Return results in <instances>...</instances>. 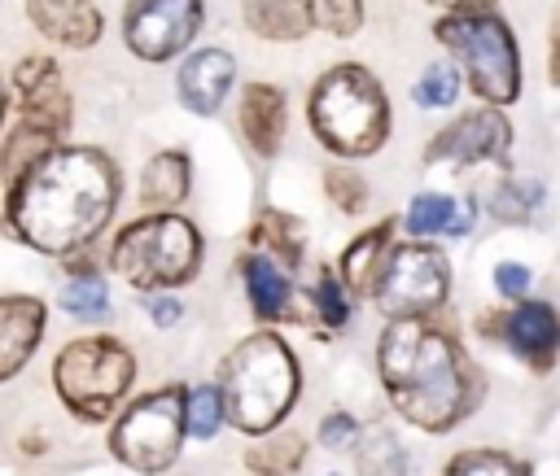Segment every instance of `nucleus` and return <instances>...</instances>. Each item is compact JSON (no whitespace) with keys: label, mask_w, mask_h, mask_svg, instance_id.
Here are the masks:
<instances>
[{"label":"nucleus","mask_w":560,"mask_h":476,"mask_svg":"<svg viewBox=\"0 0 560 476\" xmlns=\"http://www.w3.org/2000/svg\"><path fill=\"white\" fill-rule=\"evenodd\" d=\"M302 306H306V328H315L319 336H337L354 323L359 297L346 288V279L337 275L332 262H319L315 275L302 284Z\"/></svg>","instance_id":"nucleus-22"},{"label":"nucleus","mask_w":560,"mask_h":476,"mask_svg":"<svg viewBox=\"0 0 560 476\" xmlns=\"http://www.w3.org/2000/svg\"><path fill=\"white\" fill-rule=\"evenodd\" d=\"M66 275L57 284V310L79 323V328H105L109 314H114V284H109V271L105 262L96 266V253H79L70 262H61Z\"/></svg>","instance_id":"nucleus-19"},{"label":"nucleus","mask_w":560,"mask_h":476,"mask_svg":"<svg viewBox=\"0 0 560 476\" xmlns=\"http://www.w3.org/2000/svg\"><path fill=\"white\" fill-rule=\"evenodd\" d=\"M31 31L61 48V52H88L105 35V9L96 0H22Z\"/></svg>","instance_id":"nucleus-18"},{"label":"nucleus","mask_w":560,"mask_h":476,"mask_svg":"<svg viewBox=\"0 0 560 476\" xmlns=\"http://www.w3.org/2000/svg\"><path fill=\"white\" fill-rule=\"evenodd\" d=\"M534 284H538V275H534V266L521 262V258H499V262L490 266V288H494L499 306H516V301L534 297Z\"/></svg>","instance_id":"nucleus-34"},{"label":"nucleus","mask_w":560,"mask_h":476,"mask_svg":"<svg viewBox=\"0 0 560 476\" xmlns=\"http://www.w3.org/2000/svg\"><path fill=\"white\" fill-rule=\"evenodd\" d=\"M547 210V183L529 175H499L486 192V214L503 227H534Z\"/></svg>","instance_id":"nucleus-24"},{"label":"nucleus","mask_w":560,"mask_h":476,"mask_svg":"<svg viewBox=\"0 0 560 476\" xmlns=\"http://www.w3.org/2000/svg\"><path fill=\"white\" fill-rule=\"evenodd\" d=\"M184 397H188V384L179 380L127 397V406L109 419V432H105L109 459L136 476H166L179 463L188 441Z\"/></svg>","instance_id":"nucleus-9"},{"label":"nucleus","mask_w":560,"mask_h":476,"mask_svg":"<svg viewBox=\"0 0 560 476\" xmlns=\"http://www.w3.org/2000/svg\"><path fill=\"white\" fill-rule=\"evenodd\" d=\"M232 266H236L241 297H245V306H249V314H254L258 328H293V323H306L298 271L280 266L276 258H267L258 249H241Z\"/></svg>","instance_id":"nucleus-14"},{"label":"nucleus","mask_w":560,"mask_h":476,"mask_svg":"<svg viewBox=\"0 0 560 476\" xmlns=\"http://www.w3.org/2000/svg\"><path fill=\"white\" fill-rule=\"evenodd\" d=\"M9 118H13V87H9V79H4V70H0V135H4Z\"/></svg>","instance_id":"nucleus-40"},{"label":"nucleus","mask_w":560,"mask_h":476,"mask_svg":"<svg viewBox=\"0 0 560 476\" xmlns=\"http://www.w3.org/2000/svg\"><path fill=\"white\" fill-rule=\"evenodd\" d=\"M512 144H516V127H512L508 109L477 100L472 109H459L446 127H438L424 140L420 162L424 166H442L451 175H468L477 166L512 170Z\"/></svg>","instance_id":"nucleus-11"},{"label":"nucleus","mask_w":560,"mask_h":476,"mask_svg":"<svg viewBox=\"0 0 560 476\" xmlns=\"http://www.w3.org/2000/svg\"><path fill=\"white\" fill-rule=\"evenodd\" d=\"M184 419H188V441H214L228 428V406L214 380H192L184 397Z\"/></svg>","instance_id":"nucleus-32"},{"label":"nucleus","mask_w":560,"mask_h":476,"mask_svg":"<svg viewBox=\"0 0 560 476\" xmlns=\"http://www.w3.org/2000/svg\"><path fill=\"white\" fill-rule=\"evenodd\" d=\"M245 31L267 44H298L311 35V17L302 0H241Z\"/></svg>","instance_id":"nucleus-25"},{"label":"nucleus","mask_w":560,"mask_h":476,"mask_svg":"<svg viewBox=\"0 0 560 476\" xmlns=\"http://www.w3.org/2000/svg\"><path fill=\"white\" fill-rule=\"evenodd\" d=\"M319 188H324V197L337 205V214H346V218H359V214H368V205H372V183H368V175L359 170V162H337V157H328V166L319 170Z\"/></svg>","instance_id":"nucleus-29"},{"label":"nucleus","mask_w":560,"mask_h":476,"mask_svg":"<svg viewBox=\"0 0 560 476\" xmlns=\"http://www.w3.org/2000/svg\"><path fill=\"white\" fill-rule=\"evenodd\" d=\"M306 131L337 162H368L394 135V105L376 70L363 61H332L306 92Z\"/></svg>","instance_id":"nucleus-4"},{"label":"nucleus","mask_w":560,"mask_h":476,"mask_svg":"<svg viewBox=\"0 0 560 476\" xmlns=\"http://www.w3.org/2000/svg\"><path fill=\"white\" fill-rule=\"evenodd\" d=\"M249 476H298L306 467V437L298 428H276L267 437H254L241 454Z\"/></svg>","instance_id":"nucleus-27"},{"label":"nucleus","mask_w":560,"mask_h":476,"mask_svg":"<svg viewBox=\"0 0 560 476\" xmlns=\"http://www.w3.org/2000/svg\"><path fill=\"white\" fill-rule=\"evenodd\" d=\"M372 358L389 410L424 437L455 432L481 406V371L446 314L385 319Z\"/></svg>","instance_id":"nucleus-2"},{"label":"nucleus","mask_w":560,"mask_h":476,"mask_svg":"<svg viewBox=\"0 0 560 476\" xmlns=\"http://www.w3.org/2000/svg\"><path fill=\"white\" fill-rule=\"evenodd\" d=\"M354 454H359V476H411V454L398 445V437L385 424L363 428Z\"/></svg>","instance_id":"nucleus-30"},{"label":"nucleus","mask_w":560,"mask_h":476,"mask_svg":"<svg viewBox=\"0 0 560 476\" xmlns=\"http://www.w3.org/2000/svg\"><path fill=\"white\" fill-rule=\"evenodd\" d=\"M118 205L122 170L114 153L66 140L4 188L0 227L22 249L70 262L79 253H96V245L118 227Z\"/></svg>","instance_id":"nucleus-1"},{"label":"nucleus","mask_w":560,"mask_h":476,"mask_svg":"<svg viewBox=\"0 0 560 476\" xmlns=\"http://www.w3.org/2000/svg\"><path fill=\"white\" fill-rule=\"evenodd\" d=\"M13 118L0 135V183L9 188L39 157L61 148L74 131V96L66 87L61 61L52 52H26L13 74Z\"/></svg>","instance_id":"nucleus-6"},{"label":"nucleus","mask_w":560,"mask_h":476,"mask_svg":"<svg viewBox=\"0 0 560 476\" xmlns=\"http://www.w3.org/2000/svg\"><path fill=\"white\" fill-rule=\"evenodd\" d=\"M236 96V57L223 44H197L175 61V100L192 118H219Z\"/></svg>","instance_id":"nucleus-15"},{"label":"nucleus","mask_w":560,"mask_h":476,"mask_svg":"<svg viewBox=\"0 0 560 476\" xmlns=\"http://www.w3.org/2000/svg\"><path fill=\"white\" fill-rule=\"evenodd\" d=\"M472 332L499 349H508L525 371L551 376L560 367V306L547 297H525L516 306H494L486 310Z\"/></svg>","instance_id":"nucleus-13"},{"label":"nucleus","mask_w":560,"mask_h":476,"mask_svg":"<svg viewBox=\"0 0 560 476\" xmlns=\"http://www.w3.org/2000/svg\"><path fill=\"white\" fill-rule=\"evenodd\" d=\"M245 249H258L289 271H302L306 266V223L280 205H262L245 227Z\"/></svg>","instance_id":"nucleus-23"},{"label":"nucleus","mask_w":560,"mask_h":476,"mask_svg":"<svg viewBox=\"0 0 560 476\" xmlns=\"http://www.w3.org/2000/svg\"><path fill=\"white\" fill-rule=\"evenodd\" d=\"M359 437H363V424H359V415L346 410V406L324 410L319 424H315V441H319V450H328V454H346V450H354Z\"/></svg>","instance_id":"nucleus-35"},{"label":"nucleus","mask_w":560,"mask_h":476,"mask_svg":"<svg viewBox=\"0 0 560 476\" xmlns=\"http://www.w3.org/2000/svg\"><path fill=\"white\" fill-rule=\"evenodd\" d=\"M136 376H140L136 349L105 328L61 341L48 367L57 402L79 424H109L127 406Z\"/></svg>","instance_id":"nucleus-8"},{"label":"nucleus","mask_w":560,"mask_h":476,"mask_svg":"<svg viewBox=\"0 0 560 476\" xmlns=\"http://www.w3.org/2000/svg\"><path fill=\"white\" fill-rule=\"evenodd\" d=\"M481 214H486V201H481L477 192H459V210H455V227H451V236H446V240H468V236L477 231V223H481Z\"/></svg>","instance_id":"nucleus-37"},{"label":"nucleus","mask_w":560,"mask_h":476,"mask_svg":"<svg viewBox=\"0 0 560 476\" xmlns=\"http://www.w3.org/2000/svg\"><path fill=\"white\" fill-rule=\"evenodd\" d=\"M140 310H144L149 328H158V332L179 328V323H184V314H188V306H184V297H179V293H144V297H140Z\"/></svg>","instance_id":"nucleus-36"},{"label":"nucleus","mask_w":560,"mask_h":476,"mask_svg":"<svg viewBox=\"0 0 560 476\" xmlns=\"http://www.w3.org/2000/svg\"><path fill=\"white\" fill-rule=\"evenodd\" d=\"M442 476H534L529 459L494 450V445H464L446 459Z\"/></svg>","instance_id":"nucleus-31"},{"label":"nucleus","mask_w":560,"mask_h":476,"mask_svg":"<svg viewBox=\"0 0 560 476\" xmlns=\"http://www.w3.org/2000/svg\"><path fill=\"white\" fill-rule=\"evenodd\" d=\"M433 44L459 66L472 100L512 109L525 92V57L512 22L499 9H451L429 26Z\"/></svg>","instance_id":"nucleus-7"},{"label":"nucleus","mask_w":560,"mask_h":476,"mask_svg":"<svg viewBox=\"0 0 560 476\" xmlns=\"http://www.w3.org/2000/svg\"><path fill=\"white\" fill-rule=\"evenodd\" d=\"M311 31L332 35V39H354L368 22V4L363 0H302Z\"/></svg>","instance_id":"nucleus-33"},{"label":"nucleus","mask_w":560,"mask_h":476,"mask_svg":"<svg viewBox=\"0 0 560 476\" xmlns=\"http://www.w3.org/2000/svg\"><path fill=\"white\" fill-rule=\"evenodd\" d=\"M402 231H398V214H385V218H376V223H368L363 231H354L346 245H341V253H337V275L346 279V288L359 297V301H372V288H376V279H381V266H385V258H389V249H394V240H398Z\"/></svg>","instance_id":"nucleus-20"},{"label":"nucleus","mask_w":560,"mask_h":476,"mask_svg":"<svg viewBox=\"0 0 560 476\" xmlns=\"http://www.w3.org/2000/svg\"><path fill=\"white\" fill-rule=\"evenodd\" d=\"M455 210H459V192L446 188H420L402 214H398V231L407 240H446L455 227Z\"/></svg>","instance_id":"nucleus-26"},{"label":"nucleus","mask_w":560,"mask_h":476,"mask_svg":"<svg viewBox=\"0 0 560 476\" xmlns=\"http://www.w3.org/2000/svg\"><path fill=\"white\" fill-rule=\"evenodd\" d=\"M464 92H468V83H464L459 66L451 57H438V61L420 66V74L411 79V105L420 114H455Z\"/></svg>","instance_id":"nucleus-28"},{"label":"nucleus","mask_w":560,"mask_h":476,"mask_svg":"<svg viewBox=\"0 0 560 476\" xmlns=\"http://www.w3.org/2000/svg\"><path fill=\"white\" fill-rule=\"evenodd\" d=\"M232 122H236L241 144L254 157L276 162L284 153V140H289V92L280 83H267V79L241 83L232 96Z\"/></svg>","instance_id":"nucleus-16"},{"label":"nucleus","mask_w":560,"mask_h":476,"mask_svg":"<svg viewBox=\"0 0 560 476\" xmlns=\"http://www.w3.org/2000/svg\"><path fill=\"white\" fill-rule=\"evenodd\" d=\"M214 384L228 406V428L241 437H267L289 424L302 402V358L280 328L245 332L214 367Z\"/></svg>","instance_id":"nucleus-3"},{"label":"nucleus","mask_w":560,"mask_h":476,"mask_svg":"<svg viewBox=\"0 0 560 476\" xmlns=\"http://www.w3.org/2000/svg\"><path fill=\"white\" fill-rule=\"evenodd\" d=\"M109 279L144 293H179L197 284L206 266V236L184 210H140L136 218H122L101 253Z\"/></svg>","instance_id":"nucleus-5"},{"label":"nucleus","mask_w":560,"mask_h":476,"mask_svg":"<svg viewBox=\"0 0 560 476\" xmlns=\"http://www.w3.org/2000/svg\"><path fill=\"white\" fill-rule=\"evenodd\" d=\"M547 74H551V83H560V13H556L551 35H547Z\"/></svg>","instance_id":"nucleus-38"},{"label":"nucleus","mask_w":560,"mask_h":476,"mask_svg":"<svg viewBox=\"0 0 560 476\" xmlns=\"http://www.w3.org/2000/svg\"><path fill=\"white\" fill-rule=\"evenodd\" d=\"M206 0H127L118 17L122 48L144 66H171L197 48Z\"/></svg>","instance_id":"nucleus-12"},{"label":"nucleus","mask_w":560,"mask_h":476,"mask_svg":"<svg viewBox=\"0 0 560 476\" xmlns=\"http://www.w3.org/2000/svg\"><path fill=\"white\" fill-rule=\"evenodd\" d=\"M438 13H451V9H499V0H420Z\"/></svg>","instance_id":"nucleus-39"},{"label":"nucleus","mask_w":560,"mask_h":476,"mask_svg":"<svg viewBox=\"0 0 560 476\" xmlns=\"http://www.w3.org/2000/svg\"><path fill=\"white\" fill-rule=\"evenodd\" d=\"M451 293H455L451 253L438 240L398 236L368 306L381 314V323L385 319H429V314H446Z\"/></svg>","instance_id":"nucleus-10"},{"label":"nucleus","mask_w":560,"mask_h":476,"mask_svg":"<svg viewBox=\"0 0 560 476\" xmlns=\"http://www.w3.org/2000/svg\"><path fill=\"white\" fill-rule=\"evenodd\" d=\"M192 197V153L158 148L136 170V205L140 210H184Z\"/></svg>","instance_id":"nucleus-21"},{"label":"nucleus","mask_w":560,"mask_h":476,"mask_svg":"<svg viewBox=\"0 0 560 476\" xmlns=\"http://www.w3.org/2000/svg\"><path fill=\"white\" fill-rule=\"evenodd\" d=\"M0 4H4V0H0Z\"/></svg>","instance_id":"nucleus-41"},{"label":"nucleus","mask_w":560,"mask_h":476,"mask_svg":"<svg viewBox=\"0 0 560 476\" xmlns=\"http://www.w3.org/2000/svg\"><path fill=\"white\" fill-rule=\"evenodd\" d=\"M48 336V301L35 293H0V384L18 380Z\"/></svg>","instance_id":"nucleus-17"}]
</instances>
